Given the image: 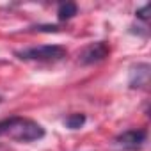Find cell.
<instances>
[{
  "mask_svg": "<svg viewBox=\"0 0 151 151\" xmlns=\"http://www.w3.org/2000/svg\"><path fill=\"white\" fill-rule=\"evenodd\" d=\"M18 59L23 60H39V62H53L66 57V50L59 45H41L16 52Z\"/></svg>",
  "mask_w": 151,
  "mask_h": 151,
  "instance_id": "cell-2",
  "label": "cell"
},
{
  "mask_svg": "<svg viewBox=\"0 0 151 151\" xmlns=\"http://www.w3.org/2000/svg\"><path fill=\"white\" fill-rule=\"evenodd\" d=\"M109 53H110L109 45L103 43V41H98V43L89 45V46L80 53V62H82V64H96V62L107 59Z\"/></svg>",
  "mask_w": 151,
  "mask_h": 151,
  "instance_id": "cell-3",
  "label": "cell"
},
{
  "mask_svg": "<svg viewBox=\"0 0 151 151\" xmlns=\"http://www.w3.org/2000/svg\"><path fill=\"white\" fill-rule=\"evenodd\" d=\"M147 13H149V6H144L142 9L137 11V16H139L140 20H147Z\"/></svg>",
  "mask_w": 151,
  "mask_h": 151,
  "instance_id": "cell-8",
  "label": "cell"
},
{
  "mask_svg": "<svg viewBox=\"0 0 151 151\" xmlns=\"http://www.w3.org/2000/svg\"><path fill=\"white\" fill-rule=\"evenodd\" d=\"M117 144L126 147V149H137L144 144L146 140V132L144 130H128L124 133H121L117 139Z\"/></svg>",
  "mask_w": 151,
  "mask_h": 151,
  "instance_id": "cell-4",
  "label": "cell"
},
{
  "mask_svg": "<svg viewBox=\"0 0 151 151\" xmlns=\"http://www.w3.org/2000/svg\"><path fill=\"white\" fill-rule=\"evenodd\" d=\"M77 14V6L71 4V2H66V4H60L59 6V11H57V16L59 20H69Z\"/></svg>",
  "mask_w": 151,
  "mask_h": 151,
  "instance_id": "cell-6",
  "label": "cell"
},
{
  "mask_svg": "<svg viewBox=\"0 0 151 151\" xmlns=\"http://www.w3.org/2000/svg\"><path fill=\"white\" fill-rule=\"evenodd\" d=\"M149 82V64H137L130 71V87L132 89H140L146 87Z\"/></svg>",
  "mask_w": 151,
  "mask_h": 151,
  "instance_id": "cell-5",
  "label": "cell"
},
{
  "mask_svg": "<svg viewBox=\"0 0 151 151\" xmlns=\"http://www.w3.org/2000/svg\"><path fill=\"white\" fill-rule=\"evenodd\" d=\"M84 123H86V116L84 114H71V116H68L64 119V124L69 130H78Z\"/></svg>",
  "mask_w": 151,
  "mask_h": 151,
  "instance_id": "cell-7",
  "label": "cell"
},
{
  "mask_svg": "<svg viewBox=\"0 0 151 151\" xmlns=\"http://www.w3.org/2000/svg\"><path fill=\"white\" fill-rule=\"evenodd\" d=\"M6 135L18 142H34L45 137V128L25 117H9L0 121V137Z\"/></svg>",
  "mask_w": 151,
  "mask_h": 151,
  "instance_id": "cell-1",
  "label": "cell"
}]
</instances>
